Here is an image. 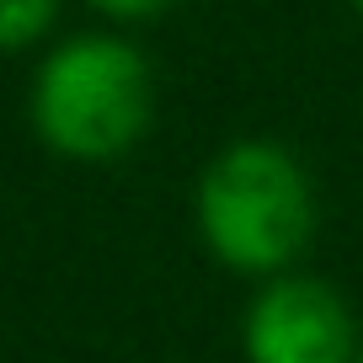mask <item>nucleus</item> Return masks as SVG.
Segmentation results:
<instances>
[{
    "mask_svg": "<svg viewBox=\"0 0 363 363\" xmlns=\"http://www.w3.org/2000/svg\"><path fill=\"white\" fill-rule=\"evenodd\" d=\"M352 6H358V11H363V0H352Z\"/></svg>",
    "mask_w": 363,
    "mask_h": 363,
    "instance_id": "nucleus-6",
    "label": "nucleus"
},
{
    "mask_svg": "<svg viewBox=\"0 0 363 363\" xmlns=\"http://www.w3.org/2000/svg\"><path fill=\"white\" fill-rule=\"evenodd\" d=\"M86 6L102 11V16H113V22H150V16L171 11L177 0H86Z\"/></svg>",
    "mask_w": 363,
    "mask_h": 363,
    "instance_id": "nucleus-5",
    "label": "nucleus"
},
{
    "mask_svg": "<svg viewBox=\"0 0 363 363\" xmlns=\"http://www.w3.org/2000/svg\"><path fill=\"white\" fill-rule=\"evenodd\" d=\"M155 118L150 59L128 38L75 33L38 65L33 128L54 155L113 160L145 139Z\"/></svg>",
    "mask_w": 363,
    "mask_h": 363,
    "instance_id": "nucleus-2",
    "label": "nucleus"
},
{
    "mask_svg": "<svg viewBox=\"0 0 363 363\" xmlns=\"http://www.w3.org/2000/svg\"><path fill=\"white\" fill-rule=\"evenodd\" d=\"M358 363H363V347H358Z\"/></svg>",
    "mask_w": 363,
    "mask_h": 363,
    "instance_id": "nucleus-7",
    "label": "nucleus"
},
{
    "mask_svg": "<svg viewBox=\"0 0 363 363\" xmlns=\"http://www.w3.org/2000/svg\"><path fill=\"white\" fill-rule=\"evenodd\" d=\"M246 363H358L347 299L320 278H272L246 310Z\"/></svg>",
    "mask_w": 363,
    "mask_h": 363,
    "instance_id": "nucleus-3",
    "label": "nucleus"
},
{
    "mask_svg": "<svg viewBox=\"0 0 363 363\" xmlns=\"http://www.w3.org/2000/svg\"><path fill=\"white\" fill-rule=\"evenodd\" d=\"M198 235L214 262L251 278H284L315 235V187L272 139H235L198 177Z\"/></svg>",
    "mask_w": 363,
    "mask_h": 363,
    "instance_id": "nucleus-1",
    "label": "nucleus"
},
{
    "mask_svg": "<svg viewBox=\"0 0 363 363\" xmlns=\"http://www.w3.org/2000/svg\"><path fill=\"white\" fill-rule=\"evenodd\" d=\"M59 16V0H0V54L33 48L38 38H48Z\"/></svg>",
    "mask_w": 363,
    "mask_h": 363,
    "instance_id": "nucleus-4",
    "label": "nucleus"
}]
</instances>
